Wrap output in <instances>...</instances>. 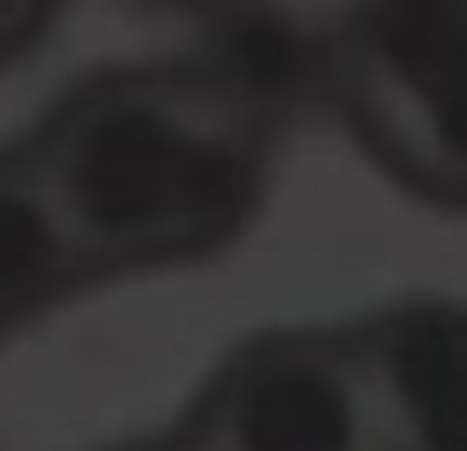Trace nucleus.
I'll use <instances>...</instances> for the list:
<instances>
[{
	"instance_id": "obj_1",
	"label": "nucleus",
	"mask_w": 467,
	"mask_h": 451,
	"mask_svg": "<svg viewBox=\"0 0 467 451\" xmlns=\"http://www.w3.org/2000/svg\"><path fill=\"white\" fill-rule=\"evenodd\" d=\"M243 149L149 94L94 105L56 149L50 193L72 232L99 243H160L220 226L243 198Z\"/></svg>"
},
{
	"instance_id": "obj_3",
	"label": "nucleus",
	"mask_w": 467,
	"mask_h": 451,
	"mask_svg": "<svg viewBox=\"0 0 467 451\" xmlns=\"http://www.w3.org/2000/svg\"><path fill=\"white\" fill-rule=\"evenodd\" d=\"M368 391L325 352L254 358L220 407V451H368Z\"/></svg>"
},
{
	"instance_id": "obj_5",
	"label": "nucleus",
	"mask_w": 467,
	"mask_h": 451,
	"mask_svg": "<svg viewBox=\"0 0 467 451\" xmlns=\"http://www.w3.org/2000/svg\"><path fill=\"white\" fill-rule=\"evenodd\" d=\"M72 243L78 232L50 187L0 176V303L56 281L72 259Z\"/></svg>"
},
{
	"instance_id": "obj_4",
	"label": "nucleus",
	"mask_w": 467,
	"mask_h": 451,
	"mask_svg": "<svg viewBox=\"0 0 467 451\" xmlns=\"http://www.w3.org/2000/svg\"><path fill=\"white\" fill-rule=\"evenodd\" d=\"M374 396L412 451H467V314L407 309L374 352Z\"/></svg>"
},
{
	"instance_id": "obj_2",
	"label": "nucleus",
	"mask_w": 467,
	"mask_h": 451,
	"mask_svg": "<svg viewBox=\"0 0 467 451\" xmlns=\"http://www.w3.org/2000/svg\"><path fill=\"white\" fill-rule=\"evenodd\" d=\"M363 94L423 171L467 187V12H385L358 45Z\"/></svg>"
}]
</instances>
